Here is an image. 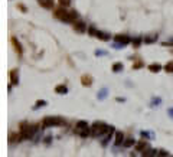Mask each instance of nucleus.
<instances>
[{
  "instance_id": "obj_27",
  "label": "nucleus",
  "mask_w": 173,
  "mask_h": 157,
  "mask_svg": "<svg viewBox=\"0 0 173 157\" xmlns=\"http://www.w3.org/2000/svg\"><path fill=\"white\" fill-rule=\"evenodd\" d=\"M43 105H46V101H43V99H38V101H36V105H35V108H39V107H43Z\"/></svg>"
},
{
  "instance_id": "obj_22",
  "label": "nucleus",
  "mask_w": 173,
  "mask_h": 157,
  "mask_svg": "<svg viewBox=\"0 0 173 157\" xmlns=\"http://www.w3.org/2000/svg\"><path fill=\"white\" fill-rule=\"evenodd\" d=\"M123 146L124 147H131V146H136V141H134V138H126Z\"/></svg>"
},
{
  "instance_id": "obj_10",
  "label": "nucleus",
  "mask_w": 173,
  "mask_h": 157,
  "mask_svg": "<svg viewBox=\"0 0 173 157\" xmlns=\"http://www.w3.org/2000/svg\"><path fill=\"white\" fill-rule=\"evenodd\" d=\"M124 140H126V138H124V134H123L121 131H117V133H115V137H114V144H115V146H121V144L124 143Z\"/></svg>"
},
{
  "instance_id": "obj_3",
  "label": "nucleus",
  "mask_w": 173,
  "mask_h": 157,
  "mask_svg": "<svg viewBox=\"0 0 173 157\" xmlns=\"http://www.w3.org/2000/svg\"><path fill=\"white\" fill-rule=\"evenodd\" d=\"M65 125V120L62 117H45L42 120V128L46 127H62Z\"/></svg>"
},
{
  "instance_id": "obj_30",
  "label": "nucleus",
  "mask_w": 173,
  "mask_h": 157,
  "mask_svg": "<svg viewBox=\"0 0 173 157\" xmlns=\"http://www.w3.org/2000/svg\"><path fill=\"white\" fill-rule=\"evenodd\" d=\"M17 9H20V10H22L23 13H26V12H27L26 6H25V5H22V3H19V5H17Z\"/></svg>"
},
{
  "instance_id": "obj_13",
  "label": "nucleus",
  "mask_w": 173,
  "mask_h": 157,
  "mask_svg": "<svg viewBox=\"0 0 173 157\" xmlns=\"http://www.w3.org/2000/svg\"><path fill=\"white\" fill-rule=\"evenodd\" d=\"M38 3L45 9H53V0H38Z\"/></svg>"
},
{
  "instance_id": "obj_26",
  "label": "nucleus",
  "mask_w": 173,
  "mask_h": 157,
  "mask_svg": "<svg viewBox=\"0 0 173 157\" xmlns=\"http://www.w3.org/2000/svg\"><path fill=\"white\" fill-rule=\"evenodd\" d=\"M143 65H144L143 61H137V62H134L133 64V69H139V68H141Z\"/></svg>"
},
{
  "instance_id": "obj_25",
  "label": "nucleus",
  "mask_w": 173,
  "mask_h": 157,
  "mask_svg": "<svg viewBox=\"0 0 173 157\" xmlns=\"http://www.w3.org/2000/svg\"><path fill=\"white\" fill-rule=\"evenodd\" d=\"M131 45H133V48H140V45H141V39H140V38L133 39L131 40Z\"/></svg>"
},
{
  "instance_id": "obj_17",
  "label": "nucleus",
  "mask_w": 173,
  "mask_h": 157,
  "mask_svg": "<svg viewBox=\"0 0 173 157\" xmlns=\"http://www.w3.org/2000/svg\"><path fill=\"white\" fill-rule=\"evenodd\" d=\"M146 149H147L146 140H141V141H139V143H136V150L137 151H144Z\"/></svg>"
},
{
  "instance_id": "obj_7",
  "label": "nucleus",
  "mask_w": 173,
  "mask_h": 157,
  "mask_svg": "<svg viewBox=\"0 0 173 157\" xmlns=\"http://www.w3.org/2000/svg\"><path fill=\"white\" fill-rule=\"evenodd\" d=\"M141 154H143V157H160L159 150H153L150 147H147L144 151H141Z\"/></svg>"
},
{
  "instance_id": "obj_9",
  "label": "nucleus",
  "mask_w": 173,
  "mask_h": 157,
  "mask_svg": "<svg viewBox=\"0 0 173 157\" xmlns=\"http://www.w3.org/2000/svg\"><path fill=\"white\" fill-rule=\"evenodd\" d=\"M12 45H13V49H14V52L17 53V55H19V56H22V53H23V51H22V45H20L19 43V40L16 39V38H12Z\"/></svg>"
},
{
  "instance_id": "obj_6",
  "label": "nucleus",
  "mask_w": 173,
  "mask_h": 157,
  "mask_svg": "<svg viewBox=\"0 0 173 157\" xmlns=\"http://www.w3.org/2000/svg\"><path fill=\"white\" fill-rule=\"evenodd\" d=\"M115 42L117 43H120V45H128L130 42H131V39L127 36V35H115Z\"/></svg>"
},
{
  "instance_id": "obj_16",
  "label": "nucleus",
  "mask_w": 173,
  "mask_h": 157,
  "mask_svg": "<svg viewBox=\"0 0 173 157\" xmlns=\"http://www.w3.org/2000/svg\"><path fill=\"white\" fill-rule=\"evenodd\" d=\"M147 68H149V71L153 72V74H157V72H160L162 69H163L160 64H150V65L147 66Z\"/></svg>"
},
{
  "instance_id": "obj_24",
  "label": "nucleus",
  "mask_w": 173,
  "mask_h": 157,
  "mask_svg": "<svg viewBox=\"0 0 173 157\" xmlns=\"http://www.w3.org/2000/svg\"><path fill=\"white\" fill-rule=\"evenodd\" d=\"M156 39H157V35H153V36H146L143 40H144L146 43H153Z\"/></svg>"
},
{
  "instance_id": "obj_4",
  "label": "nucleus",
  "mask_w": 173,
  "mask_h": 157,
  "mask_svg": "<svg viewBox=\"0 0 173 157\" xmlns=\"http://www.w3.org/2000/svg\"><path fill=\"white\" fill-rule=\"evenodd\" d=\"M53 14H55L56 19L69 23V10H67L65 7H58V9H55V10H53Z\"/></svg>"
},
{
  "instance_id": "obj_31",
  "label": "nucleus",
  "mask_w": 173,
  "mask_h": 157,
  "mask_svg": "<svg viewBox=\"0 0 173 157\" xmlns=\"http://www.w3.org/2000/svg\"><path fill=\"white\" fill-rule=\"evenodd\" d=\"M159 154H160V157H169V153L165 150H159Z\"/></svg>"
},
{
  "instance_id": "obj_15",
  "label": "nucleus",
  "mask_w": 173,
  "mask_h": 157,
  "mask_svg": "<svg viewBox=\"0 0 173 157\" xmlns=\"http://www.w3.org/2000/svg\"><path fill=\"white\" fill-rule=\"evenodd\" d=\"M55 92L56 94H61V95H64V94H67L68 92V88L65 84H59V85L55 86Z\"/></svg>"
},
{
  "instance_id": "obj_18",
  "label": "nucleus",
  "mask_w": 173,
  "mask_h": 157,
  "mask_svg": "<svg viewBox=\"0 0 173 157\" xmlns=\"http://www.w3.org/2000/svg\"><path fill=\"white\" fill-rule=\"evenodd\" d=\"M114 127H110V131H108V133H107V136H105V138H104V140H102V144H104V146H105L107 143H108V141H110V138H113V134H114Z\"/></svg>"
},
{
  "instance_id": "obj_14",
  "label": "nucleus",
  "mask_w": 173,
  "mask_h": 157,
  "mask_svg": "<svg viewBox=\"0 0 173 157\" xmlns=\"http://www.w3.org/2000/svg\"><path fill=\"white\" fill-rule=\"evenodd\" d=\"M95 38L100 40H104V42H107V40H110V35L105 32H101V30H97V33H95Z\"/></svg>"
},
{
  "instance_id": "obj_5",
  "label": "nucleus",
  "mask_w": 173,
  "mask_h": 157,
  "mask_svg": "<svg viewBox=\"0 0 173 157\" xmlns=\"http://www.w3.org/2000/svg\"><path fill=\"white\" fill-rule=\"evenodd\" d=\"M74 30H75V32H78V33H84V32H86L88 29H86L85 22H82V20H77V22L74 23Z\"/></svg>"
},
{
  "instance_id": "obj_28",
  "label": "nucleus",
  "mask_w": 173,
  "mask_h": 157,
  "mask_svg": "<svg viewBox=\"0 0 173 157\" xmlns=\"http://www.w3.org/2000/svg\"><path fill=\"white\" fill-rule=\"evenodd\" d=\"M95 33H97V29L94 26H90L88 27V35H91V36H95Z\"/></svg>"
},
{
  "instance_id": "obj_20",
  "label": "nucleus",
  "mask_w": 173,
  "mask_h": 157,
  "mask_svg": "<svg viewBox=\"0 0 173 157\" xmlns=\"http://www.w3.org/2000/svg\"><path fill=\"white\" fill-rule=\"evenodd\" d=\"M163 69H165L167 74H173V61H169L166 65L163 66Z\"/></svg>"
},
{
  "instance_id": "obj_2",
  "label": "nucleus",
  "mask_w": 173,
  "mask_h": 157,
  "mask_svg": "<svg viewBox=\"0 0 173 157\" xmlns=\"http://www.w3.org/2000/svg\"><path fill=\"white\" fill-rule=\"evenodd\" d=\"M35 131H36V127L32 124L22 123V124L19 125V133L22 134L23 140H30V138L35 136Z\"/></svg>"
},
{
  "instance_id": "obj_32",
  "label": "nucleus",
  "mask_w": 173,
  "mask_h": 157,
  "mask_svg": "<svg viewBox=\"0 0 173 157\" xmlns=\"http://www.w3.org/2000/svg\"><path fill=\"white\" fill-rule=\"evenodd\" d=\"M163 46H173V40H170V42H163Z\"/></svg>"
},
{
  "instance_id": "obj_12",
  "label": "nucleus",
  "mask_w": 173,
  "mask_h": 157,
  "mask_svg": "<svg viewBox=\"0 0 173 157\" xmlns=\"http://www.w3.org/2000/svg\"><path fill=\"white\" fill-rule=\"evenodd\" d=\"M10 81H12V85H17V84H19L17 69H12V71H10Z\"/></svg>"
},
{
  "instance_id": "obj_19",
  "label": "nucleus",
  "mask_w": 173,
  "mask_h": 157,
  "mask_svg": "<svg viewBox=\"0 0 173 157\" xmlns=\"http://www.w3.org/2000/svg\"><path fill=\"white\" fill-rule=\"evenodd\" d=\"M78 20V13L77 10H69V23H75Z\"/></svg>"
},
{
  "instance_id": "obj_8",
  "label": "nucleus",
  "mask_w": 173,
  "mask_h": 157,
  "mask_svg": "<svg viewBox=\"0 0 173 157\" xmlns=\"http://www.w3.org/2000/svg\"><path fill=\"white\" fill-rule=\"evenodd\" d=\"M81 84H82V86H91L93 85V77L88 74H84L81 77Z\"/></svg>"
},
{
  "instance_id": "obj_11",
  "label": "nucleus",
  "mask_w": 173,
  "mask_h": 157,
  "mask_svg": "<svg viewBox=\"0 0 173 157\" xmlns=\"http://www.w3.org/2000/svg\"><path fill=\"white\" fill-rule=\"evenodd\" d=\"M80 137L82 138H86V137H90L91 134H93V131H91V127H86V128H84V130H78V131H75Z\"/></svg>"
},
{
  "instance_id": "obj_29",
  "label": "nucleus",
  "mask_w": 173,
  "mask_h": 157,
  "mask_svg": "<svg viewBox=\"0 0 173 157\" xmlns=\"http://www.w3.org/2000/svg\"><path fill=\"white\" fill-rule=\"evenodd\" d=\"M59 3H61V6L62 7H68L71 5V0H59Z\"/></svg>"
},
{
  "instance_id": "obj_21",
  "label": "nucleus",
  "mask_w": 173,
  "mask_h": 157,
  "mask_svg": "<svg viewBox=\"0 0 173 157\" xmlns=\"http://www.w3.org/2000/svg\"><path fill=\"white\" fill-rule=\"evenodd\" d=\"M75 127H77V128H75V131L84 130V128H86V127H88V123H86V121H78Z\"/></svg>"
},
{
  "instance_id": "obj_33",
  "label": "nucleus",
  "mask_w": 173,
  "mask_h": 157,
  "mask_svg": "<svg viewBox=\"0 0 173 157\" xmlns=\"http://www.w3.org/2000/svg\"><path fill=\"white\" fill-rule=\"evenodd\" d=\"M169 157H170V156H169Z\"/></svg>"
},
{
  "instance_id": "obj_23",
  "label": "nucleus",
  "mask_w": 173,
  "mask_h": 157,
  "mask_svg": "<svg viewBox=\"0 0 173 157\" xmlns=\"http://www.w3.org/2000/svg\"><path fill=\"white\" fill-rule=\"evenodd\" d=\"M121 69H124V65H123L121 62H115V64L113 65V71L114 72H120Z\"/></svg>"
},
{
  "instance_id": "obj_1",
  "label": "nucleus",
  "mask_w": 173,
  "mask_h": 157,
  "mask_svg": "<svg viewBox=\"0 0 173 157\" xmlns=\"http://www.w3.org/2000/svg\"><path fill=\"white\" fill-rule=\"evenodd\" d=\"M110 127L111 125L105 124V123H102V121H95L93 125H91V131H93V136L95 137H100V136H104L107 134L108 131H110Z\"/></svg>"
}]
</instances>
